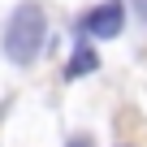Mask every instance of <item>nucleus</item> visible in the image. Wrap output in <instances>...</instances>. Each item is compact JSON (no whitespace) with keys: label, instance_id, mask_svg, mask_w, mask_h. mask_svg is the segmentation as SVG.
<instances>
[{"label":"nucleus","instance_id":"1","mask_svg":"<svg viewBox=\"0 0 147 147\" xmlns=\"http://www.w3.org/2000/svg\"><path fill=\"white\" fill-rule=\"evenodd\" d=\"M48 39V22H43V9L35 5V0H26V5H18L5 22V56L13 65H30L39 56Z\"/></svg>","mask_w":147,"mask_h":147},{"label":"nucleus","instance_id":"2","mask_svg":"<svg viewBox=\"0 0 147 147\" xmlns=\"http://www.w3.org/2000/svg\"><path fill=\"white\" fill-rule=\"evenodd\" d=\"M121 26H125V5H121V0H104V5H95L82 18V30L91 39H117Z\"/></svg>","mask_w":147,"mask_h":147},{"label":"nucleus","instance_id":"3","mask_svg":"<svg viewBox=\"0 0 147 147\" xmlns=\"http://www.w3.org/2000/svg\"><path fill=\"white\" fill-rule=\"evenodd\" d=\"M95 69H100V52L91 43H78L74 56H69V65H65V78H82V74H95Z\"/></svg>","mask_w":147,"mask_h":147},{"label":"nucleus","instance_id":"4","mask_svg":"<svg viewBox=\"0 0 147 147\" xmlns=\"http://www.w3.org/2000/svg\"><path fill=\"white\" fill-rule=\"evenodd\" d=\"M69 147H91V138H69Z\"/></svg>","mask_w":147,"mask_h":147}]
</instances>
